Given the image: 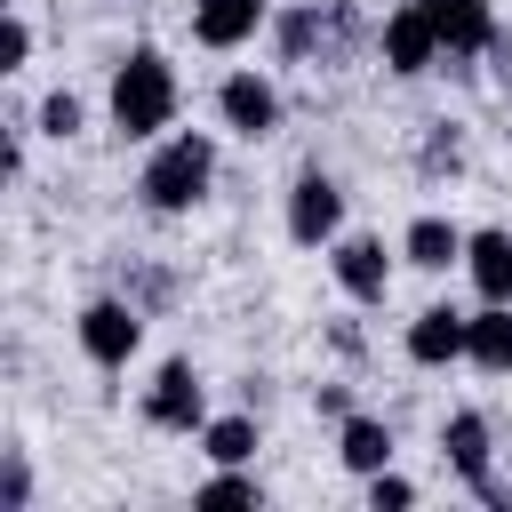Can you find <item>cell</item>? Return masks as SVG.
<instances>
[{
	"instance_id": "9a60e30c",
	"label": "cell",
	"mask_w": 512,
	"mask_h": 512,
	"mask_svg": "<svg viewBox=\"0 0 512 512\" xmlns=\"http://www.w3.org/2000/svg\"><path fill=\"white\" fill-rule=\"evenodd\" d=\"M464 360L488 368V376H512V304H480V312H472V344H464Z\"/></svg>"
},
{
	"instance_id": "30bf717a",
	"label": "cell",
	"mask_w": 512,
	"mask_h": 512,
	"mask_svg": "<svg viewBox=\"0 0 512 512\" xmlns=\"http://www.w3.org/2000/svg\"><path fill=\"white\" fill-rule=\"evenodd\" d=\"M336 288L360 296V304H384V288H392V256H384V240H336Z\"/></svg>"
},
{
	"instance_id": "5b68a950",
	"label": "cell",
	"mask_w": 512,
	"mask_h": 512,
	"mask_svg": "<svg viewBox=\"0 0 512 512\" xmlns=\"http://www.w3.org/2000/svg\"><path fill=\"white\" fill-rule=\"evenodd\" d=\"M336 224H344V192H336V176L304 168V176L288 184V240H296V248H320V240H336Z\"/></svg>"
},
{
	"instance_id": "4fadbf2b",
	"label": "cell",
	"mask_w": 512,
	"mask_h": 512,
	"mask_svg": "<svg viewBox=\"0 0 512 512\" xmlns=\"http://www.w3.org/2000/svg\"><path fill=\"white\" fill-rule=\"evenodd\" d=\"M464 272L488 304H512V232H472L464 240Z\"/></svg>"
},
{
	"instance_id": "603a6c76",
	"label": "cell",
	"mask_w": 512,
	"mask_h": 512,
	"mask_svg": "<svg viewBox=\"0 0 512 512\" xmlns=\"http://www.w3.org/2000/svg\"><path fill=\"white\" fill-rule=\"evenodd\" d=\"M0 504H8V512H24V504H32V472H24V448H8V472H0Z\"/></svg>"
},
{
	"instance_id": "2e32d148",
	"label": "cell",
	"mask_w": 512,
	"mask_h": 512,
	"mask_svg": "<svg viewBox=\"0 0 512 512\" xmlns=\"http://www.w3.org/2000/svg\"><path fill=\"white\" fill-rule=\"evenodd\" d=\"M336 456H344V472H384L392 464V424H376V416H344V432H336Z\"/></svg>"
},
{
	"instance_id": "7402d4cb",
	"label": "cell",
	"mask_w": 512,
	"mask_h": 512,
	"mask_svg": "<svg viewBox=\"0 0 512 512\" xmlns=\"http://www.w3.org/2000/svg\"><path fill=\"white\" fill-rule=\"evenodd\" d=\"M24 56H32V24L8 16V24H0V72H24Z\"/></svg>"
},
{
	"instance_id": "ac0fdd59",
	"label": "cell",
	"mask_w": 512,
	"mask_h": 512,
	"mask_svg": "<svg viewBox=\"0 0 512 512\" xmlns=\"http://www.w3.org/2000/svg\"><path fill=\"white\" fill-rule=\"evenodd\" d=\"M272 40H280V56H288V64H304V56H312V40H320V0H296V8H280Z\"/></svg>"
},
{
	"instance_id": "5bb4252c",
	"label": "cell",
	"mask_w": 512,
	"mask_h": 512,
	"mask_svg": "<svg viewBox=\"0 0 512 512\" xmlns=\"http://www.w3.org/2000/svg\"><path fill=\"white\" fill-rule=\"evenodd\" d=\"M464 240H472V232H456L448 216H416L408 240H400V256H408L416 272H448V264H464Z\"/></svg>"
},
{
	"instance_id": "3957f363",
	"label": "cell",
	"mask_w": 512,
	"mask_h": 512,
	"mask_svg": "<svg viewBox=\"0 0 512 512\" xmlns=\"http://www.w3.org/2000/svg\"><path fill=\"white\" fill-rule=\"evenodd\" d=\"M376 56H384V72H400V80H416V72H432L448 48H440V24H432V0H400L392 16H384V32H376Z\"/></svg>"
},
{
	"instance_id": "d4e9b609",
	"label": "cell",
	"mask_w": 512,
	"mask_h": 512,
	"mask_svg": "<svg viewBox=\"0 0 512 512\" xmlns=\"http://www.w3.org/2000/svg\"><path fill=\"white\" fill-rule=\"evenodd\" d=\"M424 168H456V136H432L424 144Z\"/></svg>"
},
{
	"instance_id": "52a82bcc",
	"label": "cell",
	"mask_w": 512,
	"mask_h": 512,
	"mask_svg": "<svg viewBox=\"0 0 512 512\" xmlns=\"http://www.w3.org/2000/svg\"><path fill=\"white\" fill-rule=\"evenodd\" d=\"M216 112H224V128H232V136H248V144H256V136H272V128H280V88H272L264 72H232V80L216 88Z\"/></svg>"
},
{
	"instance_id": "8992f818",
	"label": "cell",
	"mask_w": 512,
	"mask_h": 512,
	"mask_svg": "<svg viewBox=\"0 0 512 512\" xmlns=\"http://www.w3.org/2000/svg\"><path fill=\"white\" fill-rule=\"evenodd\" d=\"M144 416H152L160 432H200V424H208L200 368H192V360H168V368L152 376V392H144Z\"/></svg>"
},
{
	"instance_id": "6da1fadb",
	"label": "cell",
	"mask_w": 512,
	"mask_h": 512,
	"mask_svg": "<svg viewBox=\"0 0 512 512\" xmlns=\"http://www.w3.org/2000/svg\"><path fill=\"white\" fill-rule=\"evenodd\" d=\"M176 120V64L160 56V48H128L120 64H112V128L128 136V144H144V136H160Z\"/></svg>"
},
{
	"instance_id": "9c48e42d",
	"label": "cell",
	"mask_w": 512,
	"mask_h": 512,
	"mask_svg": "<svg viewBox=\"0 0 512 512\" xmlns=\"http://www.w3.org/2000/svg\"><path fill=\"white\" fill-rule=\"evenodd\" d=\"M264 16H272V0H192L200 48H240V40H256Z\"/></svg>"
},
{
	"instance_id": "7a4b0ae2",
	"label": "cell",
	"mask_w": 512,
	"mask_h": 512,
	"mask_svg": "<svg viewBox=\"0 0 512 512\" xmlns=\"http://www.w3.org/2000/svg\"><path fill=\"white\" fill-rule=\"evenodd\" d=\"M208 176H216V144H208V136H168V144L144 160L136 192H144L152 216H184V208H200Z\"/></svg>"
},
{
	"instance_id": "ffe728a7",
	"label": "cell",
	"mask_w": 512,
	"mask_h": 512,
	"mask_svg": "<svg viewBox=\"0 0 512 512\" xmlns=\"http://www.w3.org/2000/svg\"><path fill=\"white\" fill-rule=\"evenodd\" d=\"M40 136H56V144H64V136H80V96H72V88L40 96Z\"/></svg>"
},
{
	"instance_id": "8fae6325",
	"label": "cell",
	"mask_w": 512,
	"mask_h": 512,
	"mask_svg": "<svg viewBox=\"0 0 512 512\" xmlns=\"http://www.w3.org/2000/svg\"><path fill=\"white\" fill-rule=\"evenodd\" d=\"M432 24H440V48H448V56L496 48V8H488V0H432Z\"/></svg>"
},
{
	"instance_id": "277c9868",
	"label": "cell",
	"mask_w": 512,
	"mask_h": 512,
	"mask_svg": "<svg viewBox=\"0 0 512 512\" xmlns=\"http://www.w3.org/2000/svg\"><path fill=\"white\" fill-rule=\"evenodd\" d=\"M136 344H144V312H136L128 296H96V304L80 312V352H88L96 368H128Z\"/></svg>"
},
{
	"instance_id": "cb8c5ba5",
	"label": "cell",
	"mask_w": 512,
	"mask_h": 512,
	"mask_svg": "<svg viewBox=\"0 0 512 512\" xmlns=\"http://www.w3.org/2000/svg\"><path fill=\"white\" fill-rule=\"evenodd\" d=\"M320 416H336V424H344V416H352V392H344V384H320Z\"/></svg>"
},
{
	"instance_id": "44dd1931",
	"label": "cell",
	"mask_w": 512,
	"mask_h": 512,
	"mask_svg": "<svg viewBox=\"0 0 512 512\" xmlns=\"http://www.w3.org/2000/svg\"><path fill=\"white\" fill-rule=\"evenodd\" d=\"M408 504H416V480H400L392 464L368 472V512H408Z\"/></svg>"
},
{
	"instance_id": "e0dca14e",
	"label": "cell",
	"mask_w": 512,
	"mask_h": 512,
	"mask_svg": "<svg viewBox=\"0 0 512 512\" xmlns=\"http://www.w3.org/2000/svg\"><path fill=\"white\" fill-rule=\"evenodd\" d=\"M200 448H208V464H248L256 456V416H208Z\"/></svg>"
},
{
	"instance_id": "7c38bea8",
	"label": "cell",
	"mask_w": 512,
	"mask_h": 512,
	"mask_svg": "<svg viewBox=\"0 0 512 512\" xmlns=\"http://www.w3.org/2000/svg\"><path fill=\"white\" fill-rule=\"evenodd\" d=\"M440 456H448V472L472 488V480H488V416L480 408H456L448 424H440Z\"/></svg>"
},
{
	"instance_id": "ba28073f",
	"label": "cell",
	"mask_w": 512,
	"mask_h": 512,
	"mask_svg": "<svg viewBox=\"0 0 512 512\" xmlns=\"http://www.w3.org/2000/svg\"><path fill=\"white\" fill-rule=\"evenodd\" d=\"M464 344H472V312H456V304H424L408 320V360L416 368H448V360H464Z\"/></svg>"
},
{
	"instance_id": "d6986e66",
	"label": "cell",
	"mask_w": 512,
	"mask_h": 512,
	"mask_svg": "<svg viewBox=\"0 0 512 512\" xmlns=\"http://www.w3.org/2000/svg\"><path fill=\"white\" fill-rule=\"evenodd\" d=\"M200 504H264V480H248L240 464H224V472L200 488Z\"/></svg>"
}]
</instances>
